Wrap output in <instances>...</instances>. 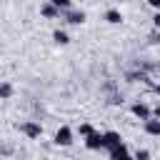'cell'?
Listing matches in <instances>:
<instances>
[{"mask_svg":"<svg viewBox=\"0 0 160 160\" xmlns=\"http://www.w3.org/2000/svg\"><path fill=\"white\" fill-rule=\"evenodd\" d=\"M85 148L88 150H102L105 148V135L102 132H90L85 138Z\"/></svg>","mask_w":160,"mask_h":160,"instance_id":"1","label":"cell"},{"mask_svg":"<svg viewBox=\"0 0 160 160\" xmlns=\"http://www.w3.org/2000/svg\"><path fill=\"white\" fill-rule=\"evenodd\" d=\"M62 15H65V20L70 22V25H80V22H85V12L82 10H62Z\"/></svg>","mask_w":160,"mask_h":160,"instance_id":"2","label":"cell"},{"mask_svg":"<svg viewBox=\"0 0 160 160\" xmlns=\"http://www.w3.org/2000/svg\"><path fill=\"white\" fill-rule=\"evenodd\" d=\"M55 142H58V145H70V142H72V130H70L68 125H62V128L55 132Z\"/></svg>","mask_w":160,"mask_h":160,"instance_id":"3","label":"cell"},{"mask_svg":"<svg viewBox=\"0 0 160 160\" xmlns=\"http://www.w3.org/2000/svg\"><path fill=\"white\" fill-rule=\"evenodd\" d=\"M20 130H22V132H25L28 138H32V140L42 135V128H40L38 122H22V125H20Z\"/></svg>","mask_w":160,"mask_h":160,"instance_id":"4","label":"cell"},{"mask_svg":"<svg viewBox=\"0 0 160 160\" xmlns=\"http://www.w3.org/2000/svg\"><path fill=\"white\" fill-rule=\"evenodd\" d=\"M102 135H105V150H112V148H118V145L122 142L120 132H115V130H108V132H102Z\"/></svg>","mask_w":160,"mask_h":160,"instance_id":"5","label":"cell"},{"mask_svg":"<svg viewBox=\"0 0 160 160\" xmlns=\"http://www.w3.org/2000/svg\"><path fill=\"white\" fill-rule=\"evenodd\" d=\"M132 115H135V118H140V120H148L152 112H150V108H148L145 102H135V105H132Z\"/></svg>","mask_w":160,"mask_h":160,"instance_id":"6","label":"cell"},{"mask_svg":"<svg viewBox=\"0 0 160 160\" xmlns=\"http://www.w3.org/2000/svg\"><path fill=\"white\" fill-rule=\"evenodd\" d=\"M145 132L148 135H160V118H148L145 120Z\"/></svg>","mask_w":160,"mask_h":160,"instance_id":"7","label":"cell"},{"mask_svg":"<svg viewBox=\"0 0 160 160\" xmlns=\"http://www.w3.org/2000/svg\"><path fill=\"white\" fill-rule=\"evenodd\" d=\"M40 12H42L45 18H58V15L62 12V10H60V8L55 5V2H45V5L40 8Z\"/></svg>","mask_w":160,"mask_h":160,"instance_id":"8","label":"cell"},{"mask_svg":"<svg viewBox=\"0 0 160 160\" xmlns=\"http://www.w3.org/2000/svg\"><path fill=\"white\" fill-rule=\"evenodd\" d=\"M105 20L112 22V25H118V22H122V15H120V10H108L105 12Z\"/></svg>","mask_w":160,"mask_h":160,"instance_id":"9","label":"cell"},{"mask_svg":"<svg viewBox=\"0 0 160 160\" xmlns=\"http://www.w3.org/2000/svg\"><path fill=\"white\" fill-rule=\"evenodd\" d=\"M52 40H55L58 45H68V42H70V38H68L65 30H55V32H52Z\"/></svg>","mask_w":160,"mask_h":160,"instance_id":"10","label":"cell"},{"mask_svg":"<svg viewBox=\"0 0 160 160\" xmlns=\"http://www.w3.org/2000/svg\"><path fill=\"white\" fill-rule=\"evenodd\" d=\"M108 155H110V158H125V155H128V148H125V145L120 142L118 148H112V150H108Z\"/></svg>","mask_w":160,"mask_h":160,"instance_id":"11","label":"cell"},{"mask_svg":"<svg viewBox=\"0 0 160 160\" xmlns=\"http://www.w3.org/2000/svg\"><path fill=\"white\" fill-rule=\"evenodd\" d=\"M10 95H12V88H10V82H2V85H0V98H2V100H8Z\"/></svg>","mask_w":160,"mask_h":160,"instance_id":"12","label":"cell"},{"mask_svg":"<svg viewBox=\"0 0 160 160\" xmlns=\"http://www.w3.org/2000/svg\"><path fill=\"white\" fill-rule=\"evenodd\" d=\"M78 132H80L82 138H88V135H90V132H95V130H92V125H90V122H82V125L78 128Z\"/></svg>","mask_w":160,"mask_h":160,"instance_id":"13","label":"cell"},{"mask_svg":"<svg viewBox=\"0 0 160 160\" xmlns=\"http://www.w3.org/2000/svg\"><path fill=\"white\" fill-rule=\"evenodd\" d=\"M50 2H55V5L60 8V10H68V8L72 5V0H50Z\"/></svg>","mask_w":160,"mask_h":160,"instance_id":"14","label":"cell"},{"mask_svg":"<svg viewBox=\"0 0 160 160\" xmlns=\"http://www.w3.org/2000/svg\"><path fill=\"white\" fill-rule=\"evenodd\" d=\"M145 78H148L145 72H130V75H128V80H132V82H135V80H145Z\"/></svg>","mask_w":160,"mask_h":160,"instance_id":"15","label":"cell"},{"mask_svg":"<svg viewBox=\"0 0 160 160\" xmlns=\"http://www.w3.org/2000/svg\"><path fill=\"white\" fill-rule=\"evenodd\" d=\"M135 158H138V160H148V158H150V152H148V150H138V152H135Z\"/></svg>","mask_w":160,"mask_h":160,"instance_id":"16","label":"cell"},{"mask_svg":"<svg viewBox=\"0 0 160 160\" xmlns=\"http://www.w3.org/2000/svg\"><path fill=\"white\" fill-rule=\"evenodd\" d=\"M152 25H155V28H158V30H160V10H158V12H155V15H152Z\"/></svg>","mask_w":160,"mask_h":160,"instance_id":"17","label":"cell"},{"mask_svg":"<svg viewBox=\"0 0 160 160\" xmlns=\"http://www.w3.org/2000/svg\"><path fill=\"white\" fill-rule=\"evenodd\" d=\"M150 42H160V32H158V28H155V32L150 35Z\"/></svg>","mask_w":160,"mask_h":160,"instance_id":"18","label":"cell"},{"mask_svg":"<svg viewBox=\"0 0 160 160\" xmlns=\"http://www.w3.org/2000/svg\"><path fill=\"white\" fill-rule=\"evenodd\" d=\"M148 2H150V5L155 8V10H160V0H148Z\"/></svg>","mask_w":160,"mask_h":160,"instance_id":"19","label":"cell"},{"mask_svg":"<svg viewBox=\"0 0 160 160\" xmlns=\"http://www.w3.org/2000/svg\"><path fill=\"white\" fill-rule=\"evenodd\" d=\"M152 115H155V118H160V105H158V108L152 110Z\"/></svg>","mask_w":160,"mask_h":160,"instance_id":"20","label":"cell"},{"mask_svg":"<svg viewBox=\"0 0 160 160\" xmlns=\"http://www.w3.org/2000/svg\"><path fill=\"white\" fill-rule=\"evenodd\" d=\"M155 92H158V95H160V82H158V85H155Z\"/></svg>","mask_w":160,"mask_h":160,"instance_id":"21","label":"cell"}]
</instances>
